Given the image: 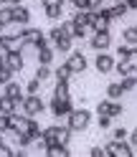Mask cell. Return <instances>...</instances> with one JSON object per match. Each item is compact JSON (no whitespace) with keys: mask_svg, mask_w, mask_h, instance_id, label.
<instances>
[{"mask_svg":"<svg viewBox=\"0 0 137 157\" xmlns=\"http://www.w3.org/2000/svg\"><path fill=\"white\" fill-rule=\"evenodd\" d=\"M68 140H71V129L66 124H48L43 127V142H46V150L53 144H66L68 147Z\"/></svg>","mask_w":137,"mask_h":157,"instance_id":"obj_1","label":"cell"},{"mask_svg":"<svg viewBox=\"0 0 137 157\" xmlns=\"http://www.w3.org/2000/svg\"><path fill=\"white\" fill-rule=\"evenodd\" d=\"M89 124H92V112L86 106H76L71 117L66 119V127L71 132H84V129H89Z\"/></svg>","mask_w":137,"mask_h":157,"instance_id":"obj_2","label":"cell"},{"mask_svg":"<svg viewBox=\"0 0 137 157\" xmlns=\"http://www.w3.org/2000/svg\"><path fill=\"white\" fill-rule=\"evenodd\" d=\"M48 109H51V117H56V119H68L76 106H74V99H51Z\"/></svg>","mask_w":137,"mask_h":157,"instance_id":"obj_3","label":"cell"},{"mask_svg":"<svg viewBox=\"0 0 137 157\" xmlns=\"http://www.w3.org/2000/svg\"><path fill=\"white\" fill-rule=\"evenodd\" d=\"M64 63L68 66V71H71V74H84L86 68H89V61H86L84 51H71V53L66 56Z\"/></svg>","mask_w":137,"mask_h":157,"instance_id":"obj_4","label":"cell"},{"mask_svg":"<svg viewBox=\"0 0 137 157\" xmlns=\"http://www.w3.org/2000/svg\"><path fill=\"white\" fill-rule=\"evenodd\" d=\"M43 41H46V36H43V31H41V28H33V25L23 28V36H21V43H23V48H25V46H33V48H38Z\"/></svg>","mask_w":137,"mask_h":157,"instance_id":"obj_5","label":"cell"},{"mask_svg":"<svg viewBox=\"0 0 137 157\" xmlns=\"http://www.w3.org/2000/svg\"><path fill=\"white\" fill-rule=\"evenodd\" d=\"M114 66H117V58L114 53H96L94 58V68H96V74H112L114 71Z\"/></svg>","mask_w":137,"mask_h":157,"instance_id":"obj_6","label":"cell"},{"mask_svg":"<svg viewBox=\"0 0 137 157\" xmlns=\"http://www.w3.org/2000/svg\"><path fill=\"white\" fill-rule=\"evenodd\" d=\"M46 112V104H43V99L41 96H25V104H23V114L25 117H36L38 114H43Z\"/></svg>","mask_w":137,"mask_h":157,"instance_id":"obj_7","label":"cell"},{"mask_svg":"<svg viewBox=\"0 0 137 157\" xmlns=\"http://www.w3.org/2000/svg\"><path fill=\"white\" fill-rule=\"evenodd\" d=\"M89 46L94 48V51H99V53L109 51V46H112V33H109V31H107V33H92Z\"/></svg>","mask_w":137,"mask_h":157,"instance_id":"obj_8","label":"cell"},{"mask_svg":"<svg viewBox=\"0 0 137 157\" xmlns=\"http://www.w3.org/2000/svg\"><path fill=\"white\" fill-rule=\"evenodd\" d=\"M94 15H96V13H92V10H76V13L71 15V25H74V28H92Z\"/></svg>","mask_w":137,"mask_h":157,"instance_id":"obj_9","label":"cell"},{"mask_svg":"<svg viewBox=\"0 0 137 157\" xmlns=\"http://www.w3.org/2000/svg\"><path fill=\"white\" fill-rule=\"evenodd\" d=\"M13 23L21 25V28H28V23H31V8H28V5L13 8Z\"/></svg>","mask_w":137,"mask_h":157,"instance_id":"obj_10","label":"cell"},{"mask_svg":"<svg viewBox=\"0 0 137 157\" xmlns=\"http://www.w3.org/2000/svg\"><path fill=\"white\" fill-rule=\"evenodd\" d=\"M23 66H25V58H23V51H13V53H8V68H10L13 74H18V71H23Z\"/></svg>","mask_w":137,"mask_h":157,"instance_id":"obj_11","label":"cell"},{"mask_svg":"<svg viewBox=\"0 0 137 157\" xmlns=\"http://www.w3.org/2000/svg\"><path fill=\"white\" fill-rule=\"evenodd\" d=\"M3 94L5 96H10V99H25V94H23V84H18V81H10V84H5L3 86Z\"/></svg>","mask_w":137,"mask_h":157,"instance_id":"obj_12","label":"cell"},{"mask_svg":"<svg viewBox=\"0 0 137 157\" xmlns=\"http://www.w3.org/2000/svg\"><path fill=\"white\" fill-rule=\"evenodd\" d=\"M53 56H56V51H53L51 46H46V48H38L36 61H38V66H51L53 63Z\"/></svg>","mask_w":137,"mask_h":157,"instance_id":"obj_13","label":"cell"},{"mask_svg":"<svg viewBox=\"0 0 137 157\" xmlns=\"http://www.w3.org/2000/svg\"><path fill=\"white\" fill-rule=\"evenodd\" d=\"M53 99H71V84H68V81H56Z\"/></svg>","mask_w":137,"mask_h":157,"instance_id":"obj_14","label":"cell"},{"mask_svg":"<svg viewBox=\"0 0 137 157\" xmlns=\"http://www.w3.org/2000/svg\"><path fill=\"white\" fill-rule=\"evenodd\" d=\"M109 23H112L109 18H104L102 13H96L94 15V23H92V31L94 33H107V31H109Z\"/></svg>","mask_w":137,"mask_h":157,"instance_id":"obj_15","label":"cell"},{"mask_svg":"<svg viewBox=\"0 0 137 157\" xmlns=\"http://www.w3.org/2000/svg\"><path fill=\"white\" fill-rule=\"evenodd\" d=\"M0 114H5V117L15 114V101L10 99V96H5V94H0Z\"/></svg>","mask_w":137,"mask_h":157,"instance_id":"obj_16","label":"cell"},{"mask_svg":"<svg viewBox=\"0 0 137 157\" xmlns=\"http://www.w3.org/2000/svg\"><path fill=\"white\" fill-rule=\"evenodd\" d=\"M122 96H124V89H122L119 81H114V84L107 86V99H109V101H119Z\"/></svg>","mask_w":137,"mask_h":157,"instance_id":"obj_17","label":"cell"},{"mask_svg":"<svg viewBox=\"0 0 137 157\" xmlns=\"http://www.w3.org/2000/svg\"><path fill=\"white\" fill-rule=\"evenodd\" d=\"M8 25H13V8L10 5H3V8H0V31H5Z\"/></svg>","mask_w":137,"mask_h":157,"instance_id":"obj_18","label":"cell"},{"mask_svg":"<svg viewBox=\"0 0 137 157\" xmlns=\"http://www.w3.org/2000/svg\"><path fill=\"white\" fill-rule=\"evenodd\" d=\"M122 43H127V46H137V25H127L124 31H122Z\"/></svg>","mask_w":137,"mask_h":157,"instance_id":"obj_19","label":"cell"},{"mask_svg":"<svg viewBox=\"0 0 137 157\" xmlns=\"http://www.w3.org/2000/svg\"><path fill=\"white\" fill-rule=\"evenodd\" d=\"M46 157H71V150L66 144H53L46 150Z\"/></svg>","mask_w":137,"mask_h":157,"instance_id":"obj_20","label":"cell"},{"mask_svg":"<svg viewBox=\"0 0 137 157\" xmlns=\"http://www.w3.org/2000/svg\"><path fill=\"white\" fill-rule=\"evenodd\" d=\"M53 51L56 53H71L74 51V38H61V41L53 43Z\"/></svg>","mask_w":137,"mask_h":157,"instance_id":"obj_21","label":"cell"},{"mask_svg":"<svg viewBox=\"0 0 137 157\" xmlns=\"http://www.w3.org/2000/svg\"><path fill=\"white\" fill-rule=\"evenodd\" d=\"M114 74H119L122 78H127V76H135V68H132V63H130V61H117Z\"/></svg>","mask_w":137,"mask_h":157,"instance_id":"obj_22","label":"cell"},{"mask_svg":"<svg viewBox=\"0 0 137 157\" xmlns=\"http://www.w3.org/2000/svg\"><path fill=\"white\" fill-rule=\"evenodd\" d=\"M117 157H137V150L130 144V142H119L117 144V152H114Z\"/></svg>","mask_w":137,"mask_h":157,"instance_id":"obj_23","label":"cell"},{"mask_svg":"<svg viewBox=\"0 0 137 157\" xmlns=\"http://www.w3.org/2000/svg\"><path fill=\"white\" fill-rule=\"evenodd\" d=\"M43 13H46L48 21H58V18L64 15V5H46V8H43Z\"/></svg>","mask_w":137,"mask_h":157,"instance_id":"obj_24","label":"cell"},{"mask_svg":"<svg viewBox=\"0 0 137 157\" xmlns=\"http://www.w3.org/2000/svg\"><path fill=\"white\" fill-rule=\"evenodd\" d=\"M114 56L119 58V61H130V58H132V46L119 43V46H117V51H114Z\"/></svg>","mask_w":137,"mask_h":157,"instance_id":"obj_25","label":"cell"},{"mask_svg":"<svg viewBox=\"0 0 137 157\" xmlns=\"http://www.w3.org/2000/svg\"><path fill=\"white\" fill-rule=\"evenodd\" d=\"M53 76H56V81H68L74 74L68 71V66H66V63H61V66H56V68H53Z\"/></svg>","mask_w":137,"mask_h":157,"instance_id":"obj_26","label":"cell"},{"mask_svg":"<svg viewBox=\"0 0 137 157\" xmlns=\"http://www.w3.org/2000/svg\"><path fill=\"white\" fill-rule=\"evenodd\" d=\"M112 140L114 142H127L130 140V129H127V127H114L112 129Z\"/></svg>","mask_w":137,"mask_h":157,"instance_id":"obj_27","label":"cell"},{"mask_svg":"<svg viewBox=\"0 0 137 157\" xmlns=\"http://www.w3.org/2000/svg\"><path fill=\"white\" fill-rule=\"evenodd\" d=\"M51 76H53V68H51V66H38V68H36V78H38L41 84L48 81Z\"/></svg>","mask_w":137,"mask_h":157,"instance_id":"obj_28","label":"cell"},{"mask_svg":"<svg viewBox=\"0 0 137 157\" xmlns=\"http://www.w3.org/2000/svg\"><path fill=\"white\" fill-rule=\"evenodd\" d=\"M38 91H41V81H38V78L33 76L31 81L25 84V96H38Z\"/></svg>","mask_w":137,"mask_h":157,"instance_id":"obj_29","label":"cell"},{"mask_svg":"<svg viewBox=\"0 0 137 157\" xmlns=\"http://www.w3.org/2000/svg\"><path fill=\"white\" fill-rule=\"evenodd\" d=\"M122 89H124V94H130V91H135L137 89V76H127V78H122Z\"/></svg>","mask_w":137,"mask_h":157,"instance_id":"obj_30","label":"cell"},{"mask_svg":"<svg viewBox=\"0 0 137 157\" xmlns=\"http://www.w3.org/2000/svg\"><path fill=\"white\" fill-rule=\"evenodd\" d=\"M13 81V71L8 66H0V86H5V84H10Z\"/></svg>","mask_w":137,"mask_h":157,"instance_id":"obj_31","label":"cell"},{"mask_svg":"<svg viewBox=\"0 0 137 157\" xmlns=\"http://www.w3.org/2000/svg\"><path fill=\"white\" fill-rule=\"evenodd\" d=\"M92 33H94L92 28H74V41H84L86 36L92 38Z\"/></svg>","mask_w":137,"mask_h":157,"instance_id":"obj_32","label":"cell"},{"mask_svg":"<svg viewBox=\"0 0 137 157\" xmlns=\"http://www.w3.org/2000/svg\"><path fill=\"white\" fill-rule=\"evenodd\" d=\"M109 109H112V101L109 99H102L99 104H96V114H107V117H109Z\"/></svg>","mask_w":137,"mask_h":157,"instance_id":"obj_33","label":"cell"},{"mask_svg":"<svg viewBox=\"0 0 137 157\" xmlns=\"http://www.w3.org/2000/svg\"><path fill=\"white\" fill-rule=\"evenodd\" d=\"M124 114V106H122V101H112V109H109V117L114 119V117H122Z\"/></svg>","mask_w":137,"mask_h":157,"instance_id":"obj_34","label":"cell"},{"mask_svg":"<svg viewBox=\"0 0 137 157\" xmlns=\"http://www.w3.org/2000/svg\"><path fill=\"white\" fill-rule=\"evenodd\" d=\"M96 124H99L102 129H109V127H112V117H107V114H96Z\"/></svg>","mask_w":137,"mask_h":157,"instance_id":"obj_35","label":"cell"},{"mask_svg":"<svg viewBox=\"0 0 137 157\" xmlns=\"http://www.w3.org/2000/svg\"><path fill=\"white\" fill-rule=\"evenodd\" d=\"M8 129H10V117H5V114H0V134H5Z\"/></svg>","mask_w":137,"mask_h":157,"instance_id":"obj_36","label":"cell"},{"mask_svg":"<svg viewBox=\"0 0 137 157\" xmlns=\"http://www.w3.org/2000/svg\"><path fill=\"white\" fill-rule=\"evenodd\" d=\"M89 157H107V152H104V147H92Z\"/></svg>","mask_w":137,"mask_h":157,"instance_id":"obj_37","label":"cell"},{"mask_svg":"<svg viewBox=\"0 0 137 157\" xmlns=\"http://www.w3.org/2000/svg\"><path fill=\"white\" fill-rule=\"evenodd\" d=\"M74 8L76 10H89V0H74Z\"/></svg>","mask_w":137,"mask_h":157,"instance_id":"obj_38","label":"cell"},{"mask_svg":"<svg viewBox=\"0 0 137 157\" xmlns=\"http://www.w3.org/2000/svg\"><path fill=\"white\" fill-rule=\"evenodd\" d=\"M127 142H130V144L135 147V150H137V127H135V129L130 132V140H127Z\"/></svg>","mask_w":137,"mask_h":157,"instance_id":"obj_39","label":"cell"},{"mask_svg":"<svg viewBox=\"0 0 137 157\" xmlns=\"http://www.w3.org/2000/svg\"><path fill=\"white\" fill-rule=\"evenodd\" d=\"M46 5H64V0H41V8Z\"/></svg>","mask_w":137,"mask_h":157,"instance_id":"obj_40","label":"cell"},{"mask_svg":"<svg viewBox=\"0 0 137 157\" xmlns=\"http://www.w3.org/2000/svg\"><path fill=\"white\" fill-rule=\"evenodd\" d=\"M124 5H127V10H137V0H127Z\"/></svg>","mask_w":137,"mask_h":157,"instance_id":"obj_41","label":"cell"},{"mask_svg":"<svg viewBox=\"0 0 137 157\" xmlns=\"http://www.w3.org/2000/svg\"><path fill=\"white\" fill-rule=\"evenodd\" d=\"M13 157H28V155H25V150H15V152H13Z\"/></svg>","mask_w":137,"mask_h":157,"instance_id":"obj_42","label":"cell"},{"mask_svg":"<svg viewBox=\"0 0 137 157\" xmlns=\"http://www.w3.org/2000/svg\"><path fill=\"white\" fill-rule=\"evenodd\" d=\"M112 3H114V5H119V3H127V0H112Z\"/></svg>","mask_w":137,"mask_h":157,"instance_id":"obj_43","label":"cell"},{"mask_svg":"<svg viewBox=\"0 0 137 157\" xmlns=\"http://www.w3.org/2000/svg\"><path fill=\"white\" fill-rule=\"evenodd\" d=\"M3 144H5V140H3V134H0V147H3Z\"/></svg>","mask_w":137,"mask_h":157,"instance_id":"obj_44","label":"cell"},{"mask_svg":"<svg viewBox=\"0 0 137 157\" xmlns=\"http://www.w3.org/2000/svg\"><path fill=\"white\" fill-rule=\"evenodd\" d=\"M109 157H117V155H109Z\"/></svg>","mask_w":137,"mask_h":157,"instance_id":"obj_45","label":"cell"}]
</instances>
